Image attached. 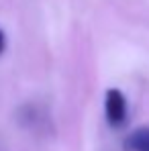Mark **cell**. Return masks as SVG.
<instances>
[{
  "instance_id": "1",
  "label": "cell",
  "mask_w": 149,
  "mask_h": 151,
  "mask_svg": "<svg viewBox=\"0 0 149 151\" xmlns=\"http://www.w3.org/2000/svg\"><path fill=\"white\" fill-rule=\"evenodd\" d=\"M104 114L108 125L119 129L127 123V114H129V106H127V98L119 88H110L106 90L104 96Z\"/></svg>"
},
{
  "instance_id": "2",
  "label": "cell",
  "mask_w": 149,
  "mask_h": 151,
  "mask_svg": "<svg viewBox=\"0 0 149 151\" xmlns=\"http://www.w3.org/2000/svg\"><path fill=\"white\" fill-rule=\"evenodd\" d=\"M125 145L129 151H149V127H141L129 133Z\"/></svg>"
},
{
  "instance_id": "3",
  "label": "cell",
  "mask_w": 149,
  "mask_h": 151,
  "mask_svg": "<svg viewBox=\"0 0 149 151\" xmlns=\"http://www.w3.org/2000/svg\"><path fill=\"white\" fill-rule=\"evenodd\" d=\"M4 47H6V37H4V31L0 29V53L4 51Z\"/></svg>"
}]
</instances>
